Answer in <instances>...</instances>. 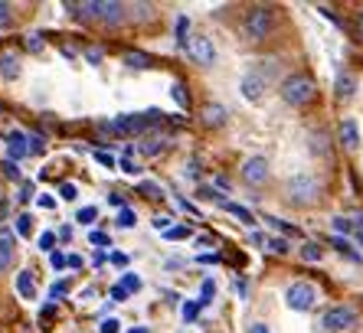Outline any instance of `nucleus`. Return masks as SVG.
Instances as JSON below:
<instances>
[{"mask_svg":"<svg viewBox=\"0 0 363 333\" xmlns=\"http://www.w3.org/2000/svg\"><path fill=\"white\" fill-rule=\"evenodd\" d=\"M17 291L23 300H33L36 298V284H33V271H20L17 275Z\"/></svg>","mask_w":363,"mask_h":333,"instance_id":"dca6fc26","label":"nucleus"},{"mask_svg":"<svg viewBox=\"0 0 363 333\" xmlns=\"http://www.w3.org/2000/svg\"><path fill=\"white\" fill-rule=\"evenodd\" d=\"M36 245H40L43 252H52V249H56V232H50V229H46V232L36 239Z\"/></svg>","mask_w":363,"mask_h":333,"instance_id":"bb28decb","label":"nucleus"},{"mask_svg":"<svg viewBox=\"0 0 363 333\" xmlns=\"http://www.w3.org/2000/svg\"><path fill=\"white\" fill-rule=\"evenodd\" d=\"M279 95H281V101H285V105H291V108H304V105H311V101H314V95H318V85H314L311 75L291 72L288 79H281Z\"/></svg>","mask_w":363,"mask_h":333,"instance_id":"f03ea898","label":"nucleus"},{"mask_svg":"<svg viewBox=\"0 0 363 333\" xmlns=\"http://www.w3.org/2000/svg\"><path fill=\"white\" fill-rule=\"evenodd\" d=\"M76 219H79V222H85V225H92L95 219H99V206H82L76 213Z\"/></svg>","mask_w":363,"mask_h":333,"instance_id":"393cba45","label":"nucleus"},{"mask_svg":"<svg viewBox=\"0 0 363 333\" xmlns=\"http://www.w3.org/2000/svg\"><path fill=\"white\" fill-rule=\"evenodd\" d=\"M13 255H17V242L10 239V235H0V275L13 265Z\"/></svg>","mask_w":363,"mask_h":333,"instance_id":"ddd939ff","label":"nucleus"},{"mask_svg":"<svg viewBox=\"0 0 363 333\" xmlns=\"http://www.w3.org/2000/svg\"><path fill=\"white\" fill-rule=\"evenodd\" d=\"M285 304L288 310H295V314H308V310L318 304V288L311 281H291L285 288Z\"/></svg>","mask_w":363,"mask_h":333,"instance_id":"39448f33","label":"nucleus"},{"mask_svg":"<svg viewBox=\"0 0 363 333\" xmlns=\"http://www.w3.org/2000/svg\"><path fill=\"white\" fill-rule=\"evenodd\" d=\"M108 203H111V206H121V209H125V200H121L118 193H115V196H108Z\"/></svg>","mask_w":363,"mask_h":333,"instance_id":"3c124183","label":"nucleus"},{"mask_svg":"<svg viewBox=\"0 0 363 333\" xmlns=\"http://www.w3.org/2000/svg\"><path fill=\"white\" fill-rule=\"evenodd\" d=\"M111 300H118V304H121V300H128V291L121 288V284H115V288H111Z\"/></svg>","mask_w":363,"mask_h":333,"instance_id":"37998d69","label":"nucleus"},{"mask_svg":"<svg viewBox=\"0 0 363 333\" xmlns=\"http://www.w3.org/2000/svg\"><path fill=\"white\" fill-rule=\"evenodd\" d=\"M357 232H360V235H363V216H360V219H357Z\"/></svg>","mask_w":363,"mask_h":333,"instance_id":"6e6d98bb","label":"nucleus"},{"mask_svg":"<svg viewBox=\"0 0 363 333\" xmlns=\"http://www.w3.org/2000/svg\"><path fill=\"white\" fill-rule=\"evenodd\" d=\"M170 95L177 98V105H180V108H186V105H190V98H186V89H184V82H174V89H170Z\"/></svg>","mask_w":363,"mask_h":333,"instance_id":"cd10ccee","label":"nucleus"},{"mask_svg":"<svg viewBox=\"0 0 363 333\" xmlns=\"http://www.w3.org/2000/svg\"><path fill=\"white\" fill-rule=\"evenodd\" d=\"M10 26H17V7L0 0V30H10Z\"/></svg>","mask_w":363,"mask_h":333,"instance_id":"a211bd4d","label":"nucleus"},{"mask_svg":"<svg viewBox=\"0 0 363 333\" xmlns=\"http://www.w3.org/2000/svg\"><path fill=\"white\" fill-rule=\"evenodd\" d=\"M30 222H33V219L26 216V213L23 216H17V235H30Z\"/></svg>","mask_w":363,"mask_h":333,"instance_id":"f704fd0d","label":"nucleus"},{"mask_svg":"<svg viewBox=\"0 0 363 333\" xmlns=\"http://www.w3.org/2000/svg\"><path fill=\"white\" fill-rule=\"evenodd\" d=\"M105 261H108V255H105V252H95V255H92V265H95V268L105 265Z\"/></svg>","mask_w":363,"mask_h":333,"instance_id":"de8ad7c7","label":"nucleus"},{"mask_svg":"<svg viewBox=\"0 0 363 333\" xmlns=\"http://www.w3.org/2000/svg\"><path fill=\"white\" fill-rule=\"evenodd\" d=\"M121 288H125L128 294H131V291H138V288H141V278H138V275H131V271H128V275H125V281H121Z\"/></svg>","mask_w":363,"mask_h":333,"instance_id":"473e14b6","label":"nucleus"},{"mask_svg":"<svg viewBox=\"0 0 363 333\" xmlns=\"http://www.w3.org/2000/svg\"><path fill=\"white\" fill-rule=\"evenodd\" d=\"M118 330H121L118 320H111V317L108 320H101V333H118Z\"/></svg>","mask_w":363,"mask_h":333,"instance_id":"a19ab883","label":"nucleus"},{"mask_svg":"<svg viewBox=\"0 0 363 333\" xmlns=\"http://www.w3.org/2000/svg\"><path fill=\"white\" fill-rule=\"evenodd\" d=\"M36 203H40L43 209H52V206H56V200H52V196H46V193H43V196H40V200H36Z\"/></svg>","mask_w":363,"mask_h":333,"instance_id":"a18cd8bd","label":"nucleus"},{"mask_svg":"<svg viewBox=\"0 0 363 333\" xmlns=\"http://www.w3.org/2000/svg\"><path fill=\"white\" fill-rule=\"evenodd\" d=\"M4 176H7V180H20V170H17V164H13V160H7V164H4Z\"/></svg>","mask_w":363,"mask_h":333,"instance_id":"e433bc0d","label":"nucleus"},{"mask_svg":"<svg viewBox=\"0 0 363 333\" xmlns=\"http://www.w3.org/2000/svg\"><path fill=\"white\" fill-rule=\"evenodd\" d=\"M340 144H344L347 150L360 147V125H357V118H344V121H340Z\"/></svg>","mask_w":363,"mask_h":333,"instance_id":"f8f14e48","label":"nucleus"},{"mask_svg":"<svg viewBox=\"0 0 363 333\" xmlns=\"http://www.w3.org/2000/svg\"><path fill=\"white\" fill-rule=\"evenodd\" d=\"M285 200L288 206L295 209H311L314 203L321 200V180L314 174H308V170H298V174H291L285 180Z\"/></svg>","mask_w":363,"mask_h":333,"instance_id":"f257e3e1","label":"nucleus"},{"mask_svg":"<svg viewBox=\"0 0 363 333\" xmlns=\"http://www.w3.org/2000/svg\"><path fill=\"white\" fill-rule=\"evenodd\" d=\"M69 268H82V259H79V255H69Z\"/></svg>","mask_w":363,"mask_h":333,"instance_id":"603ef678","label":"nucleus"},{"mask_svg":"<svg viewBox=\"0 0 363 333\" xmlns=\"http://www.w3.org/2000/svg\"><path fill=\"white\" fill-rule=\"evenodd\" d=\"M239 176H242L245 186H265V184H269V176H272V164L262 157V154H252V157L242 160Z\"/></svg>","mask_w":363,"mask_h":333,"instance_id":"423d86ee","label":"nucleus"},{"mask_svg":"<svg viewBox=\"0 0 363 333\" xmlns=\"http://www.w3.org/2000/svg\"><path fill=\"white\" fill-rule=\"evenodd\" d=\"M249 333H272V330H269V324H252Z\"/></svg>","mask_w":363,"mask_h":333,"instance_id":"09e8293b","label":"nucleus"},{"mask_svg":"<svg viewBox=\"0 0 363 333\" xmlns=\"http://www.w3.org/2000/svg\"><path fill=\"white\" fill-rule=\"evenodd\" d=\"M186 235H190V229H186V225H174V229H167V232H164V239L180 242V239H186Z\"/></svg>","mask_w":363,"mask_h":333,"instance_id":"c85d7f7f","label":"nucleus"},{"mask_svg":"<svg viewBox=\"0 0 363 333\" xmlns=\"http://www.w3.org/2000/svg\"><path fill=\"white\" fill-rule=\"evenodd\" d=\"M360 242H363V235H360Z\"/></svg>","mask_w":363,"mask_h":333,"instance_id":"4d7b16f0","label":"nucleus"},{"mask_svg":"<svg viewBox=\"0 0 363 333\" xmlns=\"http://www.w3.org/2000/svg\"><path fill=\"white\" fill-rule=\"evenodd\" d=\"M301 259L304 261H321L324 259V249L318 245V242H304V245H301Z\"/></svg>","mask_w":363,"mask_h":333,"instance_id":"412c9836","label":"nucleus"},{"mask_svg":"<svg viewBox=\"0 0 363 333\" xmlns=\"http://www.w3.org/2000/svg\"><path fill=\"white\" fill-rule=\"evenodd\" d=\"M128 10H131V4H118V0H95V17H99L105 26L125 23Z\"/></svg>","mask_w":363,"mask_h":333,"instance_id":"6e6552de","label":"nucleus"},{"mask_svg":"<svg viewBox=\"0 0 363 333\" xmlns=\"http://www.w3.org/2000/svg\"><path fill=\"white\" fill-rule=\"evenodd\" d=\"M66 291H69V284H66V281L52 284V298H60V294H66Z\"/></svg>","mask_w":363,"mask_h":333,"instance_id":"49530a36","label":"nucleus"},{"mask_svg":"<svg viewBox=\"0 0 363 333\" xmlns=\"http://www.w3.org/2000/svg\"><path fill=\"white\" fill-rule=\"evenodd\" d=\"M272 30H275V7H265V4L249 7V13L242 17V33L252 43H262L272 36Z\"/></svg>","mask_w":363,"mask_h":333,"instance_id":"7ed1b4c3","label":"nucleus"},{"mask_svg":"<svg viewBox=\"0 0 363 333\" xmlns=\"http://www.w3.org/2000/svg\"><path fill=\"white\" fill-rule=\"evenodd\" d=\"M138 20H154V4H131Z\"/></svg>","mask_w":363,"mask_h":333,"instance_id":"a878e982","label":"nucleus"},{"mask_svg":"<svg viewBox=\"0 0 363 333\" xmlns=\"http://www.w3.org/2000/svg\"><path fill=\"white\" fill-rule=\"evenodd\" d=\"M186 52H190V59H194L196 66H203V69H213V66H216V46H213L210 36L194 33V36H190V46H186Z\"/></svg>","mask_w":363,"mask_h":333,"instance_id":"0eeeda50","label":"nucleus"},{"mask_svg":"<svg viewBox=\"0 0 363 333\" xmlns=\"http://www.w3.org/2000/svg\"><path fill=\"white\" fill-rule=\"evenodd\" d=\"M89 242H92V245H101V249H105V245H108V235H105V232H95V229H92V232H89Z\"/></svg>","mask_w":363,"mask_h":333,"instance_id":"c9c22d12","label":"nucleus"},{"mask_svg":"<svg viewBox=\"0 0 363 333\" xmlns=\"http://www.w3.org/2000/svg\"><path fill=\"white\" fill-rule=\"evenodd\" d=\"M154 229H157V232H167V229H170V219L167 216H157V219H154Z\"/></svg>","mask_w":363,"mask_h":333,"instance_id":"c03bdc74","label":"nucleus"},{"mask_svg":"<svg viewBox=\"0 0 363 333\" xmlns=\"http://www.w3.org/2000/svg\"><path fill=\"white\" fill-rule=\"evenodd\" d=\"M141 193H147L151 200H161V196H164V190L157 184H141Z\"/></svg>","mask_w":363,"mask_h":333,"instance_id":"72a5a7b5","label":"nucleus"},{"mask_svg":"<svg viewBox=\"0 0 363 333\" xmlns=\"http://www.w3.org/2000/svg\"><path fill=\"white\" fill-rule=\"evenodd\" d=\"M330 245H334V249H337L340 252V255H347V259H350V261H357V265H360V252H354V249H350V242H347V239H340V235H334V239H330Z\"/></svg>","mask_w":363,"mask_h":333,"instance_id":"6ab92c4d","label":"nucleus"},{"mask_svg":"<svg viewBox=\"0 0 363 333\" xmlns=\"http://www.w3.org/2000/svg\"><path fill=\"white\" fill-rule=\"evenodd\" d=\"M357 327V307L350 304H334L321 314V330L324 333H347Z\"/></svg>","mask_w":363,"mask_h":333,"instance_id":"20e7f679","label":"nucleus"},{"mask_svg":"<svg viewBox=\"0 0 363 333\" xmlns=\"http://www.w3.org/2000/svg\"><path fill=\"white\" fill-rule=\"evenodd\" d=\"M164 147H167V141H164V137H147V141L141 144V154H144V157H157Z\"/></svg>","mask_w":363,"mask_h":333,"instance_id":"aec40b11","label":"nucleus"},{"mask_svg":"<svg viewBox=\"0 0 363 333\" xmlns=\"http://www.w3.org/2000/svg\"><path fill=\"white\" fill-rule=\"evenodd\" d=\"M223 206H226V213H233V216H239V219H242L245 225H252V222H255V219H252V213H249V209H245V206H239V203H223Z\"/></svg>","mask_w":363,"mask_h":333,"instance_id":"4be33fe9","label":"nucleus"},{"mask_svg":"<svg viewBox=\"0 0 363 333\" xmlns=\"http://www.w3.org/2000/svg\"><path fill=\"white\" fill-rule=\"evenodd\" d=\"M108 261H111V265H118V268H125L128 265V255H125V252H111Z\"/></svg>","mask_w":363,"mask_h":333,"instance_id":"58836bf2","label":"nucleus"},{"mask_svg":"<svg viewBox=\"0 0 363 333\" xmlns=\"http://www.w3.org/2000/svg\"><path fill=\"white\" fill-rule=\"evenodd\" d=\"M128 333H151V330H147V327H131Z\"/></svg>","mask_w":363,"mask_h":333,"instance_id":"5fc2aeb1","label":"nucleus"},{"mask_svg":"<svg viewBox=\"0 0 363 333\" xmlns=\"http://www.w3.org/2000/svg\"><path fill=\"white\" fill-rule=\"evenodd\" d=\"M95 160H99V164H105V166H111V164H115V160H111L108 154H95Z\"/></svg>","mask_w":363,"mask_h":333,"instance_id":"8fccbe9b","label":"nucleus"},{"mask_svg":"<svg viewBox=\"0 0 363 333\" xmlns=\"http://www.w3.org/2000/svg\"><path fill=\"white\" fill-rule=\"evenodd\" d=\"M0 75H4L7 82H13L20 75V59L13 56V52H4V56H0Z\"/></svg>","mask_w":363,"mask_h":333,"instance_id":"2eb2a0df","label":"nucleus"},{"mask_svg":"<svg viewBox=\"0 0 363 333\" xmlns=\"http://www.w3.org/2000/svg\"><path fill=\"white\" fill-rule=\"evenodd\" d=\"M115 222H118L121 229H135V225H138V216L125 206V209H118V219H115Z\"/></svg>","mask_w":363,"mask_h":333,"instance_id":"5701e85b","label":"nucleus"},{"mask_svg":"<svg viewBox=\"0 0 363 333\" xmlns=\"http://www.w3.org/2000/svg\"><path fill=\"white\" fill-rule=\"evenodd\" d=\"M60 196H62L66 203L79 200V186H76V184H62V186H60Z\"/></svg>","mask_w":363,"mask_h":333,"instance_id":"c756f323","label":"nucleus"},{"mask_svg":"<svg viewBox=\"0 0 363 333\" xmlns=\"http://www.w3.org/2000/svg\"><path fill=\"white\" fill-rule=\"evenodd\" d=\"M196 310H200V300H190V304L184 307V320H194Z\"/></svg>","mask_w":363,"mask_h":333,"instance_id":"ea45409f","label":"nucleus"},{"mask_svg":"<svg viewBox=\"0 0 363 333\" xmlns=\"http://www.w3.org/2000/svg\"><path fill=\"white\" fill-rule=\"evenodd\" d=\"M52 268H56V271H60V268H66L69 265V259H66V255H62V252H52Z\"/></svg>","mask_w":363,"mask_h":333,"instance_id":"4c0bfd02","label":"nucleus"},{"mask_svg":"<svg viewBox=\"0 0 363 333\" xmlns=\"http://www.w3.org/2000/svg\"><path fill=\"white\" fill-rule=\"evenodd\" d=\"M200 118H203V125L206 128H223L226 125V118H229V111H226V105H220V101H210V105H203Z\"/></svg>","mask_w":363,"mask_h":333,"instance_id":"9b49d317","label":"nucleus"},{"mask_svg":"<svg viewBox=\"0 0 363 333\" xmlns=\"http://www.w3.org/2000/svg\"><path fill=\"white\" fill-rule=\"evenodd\" d=\"M269 249L275 252V255H288L291 245H288V239H269Z\"/></svg>","mask_w":363,"mask_h":333,"instance_id":"7c9ffc66","label":"nucleus"},{"mask_svg":"<svg viewBox=\"0 0 363 333\" xmlns=\"http://www.w3.org/2000/svg\"><path fill=\"white\" fill-rule=\"evenodd\" d=\"M265 89H269V79H265V75H259L255 69H249V72L239 79V92H242L245 101H252V105L265 98Z\"/></svg>","mask_w":363,"mask_h":333,"instance_id":"1a4fd4ad","label":"nucleus"},{"mask_svg":"<svg viewBox=\"0 0 363 333\" xmlns=\"http://www.w3.org/2000/svg\"><path fill=\"white\" fill-rule=\"evenodd\" d=\"M354 229H357V222H354V219H344V216H337V219H334V232H337V235H350V232H354Z\"/></svg>","mask_w":363,"mask_h":333,"instance_id":"b1692460","label":"nucleus"},{"mask_svg":"<svg viewBox=\"0 0 363 333\" xmlns=\"http://www.w3.org/2000/svg\"><path fill=\"white\" fill-rule=\"evenodd\" d=\"M357 33H360V40H363V10L357 13Z\"/></svg>","mask_w":363,"mask_h":333,"instance_id":"864d4df0","label":"nucleus"},{"mask_svg":"<svg viewBox=\"0 0 363 333\" xmlns=\"http://www.w3.org/2000/svg\"><path fill=\"white\" fill-rule=\"evenodd\" d=\"M43 150H46L43 137H30V154H43Z\"/></svg>","mask_w":363,"mask_h":333,"instance_id":"79ce46f5","label":"nucleus"},{"mask_svg":"<svg viewBox=\"0 0 363 333\" xmlns=\"http://www.w3.org/2000/svg\"><path fill=\"white\" fill-rule=\"evenodd\" d=\"M7 154L13 164H20V160L30 154V137H26L23 131H10L7 134Z\"/></svg>","mask_w":363,"mask_h":333,"instance_id":"9d476101","label":"nucleus"},{"mask_svg":"<svg viewBox=\"0 0 363 333\" xmlns=\"http://www.w3.org/2000/svg\"><path fill=\"white\" fill-rule=\"evenodd\" d=\"M334 92H337V98H340V101L354 98V92H357V79H354L350 72H340V75H337V82H334Z\"/></svg>","mask_w":363,"mask_h":333,"instance_id":"4468645a","label":"nucleus"},{"mask_svg":"<svg viewBox=\"0 0 363 333\" xmlns=\"http://www.w3.org/2000/svg\"><path fill=\"white\" fill-rule=\"evenodd\" d=\"M213 294H216V284L210 281V278H206V281H203V298H200V307H206V304H210V298Z\"/></svg>","mask_w":363,"mask_h":333,"instance_id":"2f4dec72","label":"nucleus"},{"mask_svg":"<svg viewBox=\"0 0 363 333\" xmlns=\"http://www.w3.org/2000/svg\"><path fill=\"white\" fill-rule=\"evenodd\" d=\"M125 66L135 69V72H141V69H151V56H147V52H138V50H128L125 52Z\"/></svg>","mask_w":363,"mask_h":333,"instance_id":"f3484780","label":"nucleus"}]
</instances>
